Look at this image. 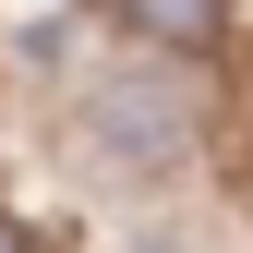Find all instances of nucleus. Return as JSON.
<instances>
[{
	"mask_svg": "<svg viewBox=\"0 0 253 253\" xmlns=\"http://www.w3.org/2000/svg\"><path fill=\"white\" fill-rule=\"evenodd\" d=\"M84 145H97L109 169H169V157H181V97H169V73L84 84Z\"/></svg>",
	"mask_w": 253,
	"mask_h": 253,
	"instance_id": "obj_1",
	"label": "nucleus"
},
{
	"mask_svg": "<svg viewBox=\"0 0 253 253\" xmlns=\"http://www.w3.org/2000/svg\"><path fill=\"white\" fill-rule=\"evenodd\" d=\"M121 12H133L157 48H205L217 24H229V0H121Z\"/></svg>",
	"mask_w": 253,
	"mask_h": 253,
	"instance_id": "obj_2",
	"label": "nucleus"
},
{
	"mask_svg": "<svg viewBox=\"0 0 253 253\" xmlns=\"http://www.w3.org/2000/svg\"><path fill=\"white\" fill-rule=\"evenodd\" d=\"M0 253H24V229H12V217H0Z\"/></svg>",
	"mask_w": 253,
	"mask_h": 253,
	"instance_id": "obj_3",
	"label": "nucleus"
},
{
	"mask_svg": "<svg viewBox=\"0 0 253 253\" xmlns=\"http://www.w3.org/2000/svg\"><path fill=\"white\" fill-rule=\"evenodd\" d=\"M133 253H181V241H133Z\"/></svg>",
	"mask_w": 253,
	"mask_h": 253,
	"instance_id": "obj_4",
	"label": "nucleus"
}]
</instances>
